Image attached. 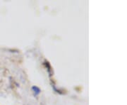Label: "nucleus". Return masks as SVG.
Returning <instances> with one entry per match:
<instances>
[{
    "mask_svg": "<svg viewBox=\"0 0 127 105\" xmlns=\"http://www.w3.org/2000/svg\"><path fill=\"white\" fill-rule=\"evenodd\" d=\"M32 90L35 96H37V95L40 93V88L37 87V86H33V87H32Z\"/></svg>",
    "mask_w": 127,
    "mask_h": 105,
    "instance_id": "nucleus-1",
    "label": "nucleus"
}]
</instances>
